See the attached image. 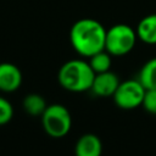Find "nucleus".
Segmentation results:
<instances>
[{"label":"nucleus","instance_id":"nucleus-8","mask_svg":"<svg viewBox=\"0 0 156 156\" xmlns=\"http://www.w3.org/2000/svg\"><path fill=\"white\" fill-rule=\"evenodd\" d=\"M102 144L98 135L93 133L83 134L76 143L74 155L76 156H101Z\"/></svg>","mask_w":156,"mask_h":156},{"label":"nucleus","instance_id":"nucleus-6","mask_svg":"<svg viewBox=\"0 0 156 156\" xmlns=\"http://www.w3.org/2000/svg\"><path fill=\"white\" fill-rule=\"evenodd\" d=\"M22 84L21 69L11 62L0 63V90L5 93L16 91Z\"/></svg>","mask_w":156,"mask_h":156},{"label":"nucleus","instance_id":"nucleus-2","mask_svg":"<svg viewBox=\"0 0 156 156\" xmlns=\"http://www.w3.org/2000/svg\"><path fill=\"white\" fill-rule=\"evenodd\" d=\"M95 73L88 61L69 60L65 62L57 73L60 85L73 93H82L90 90Z\"/></svg>","mask_w":156,"mask_h":156},{"label":"nucleus","instance_id":"nucleus-5","mask_svg":"<svg viewBox=\"0 0 156 156\" xmlns=\"http://www.w3.org/2000/svg\"><path fill=\"white\" fill-rule=\"evenodd\" d=\"M145 88L138 79L121 82L112 95L115 104L122 110H133L141 105Z\"/></svg>","mask_w":156,"mask_h":156},{"label":"nucleus","instance_id":"nucleus-1","mask_svg":"<svg viewBox=\"0 0 156 156\" xmlns=\"http://www.w3.org/2000/svg\"><path fill=\"white\" fill-rule=\"evenodd\" d=\"M106 28L94 18H80L76 21L69 30V41L76 52L90 57L105 50Z\"/></svg>","mask_w":156,"mask_h":156},{"label":"nucleus","instance_id":"nucleus-9","mask_svg":"<svg viewBox=\"0 0 156 156\" xmlns=\"http://www.w3.org/2000/svg\"><path fill=\"white\" fill-rule=\"evenodd\" d=\"M136 37L145 44H156V13L143 17L136 26Z\"/></svg>","mask_w":156,"mask_h":156},{"label":"nucleus","instance_id":"nucleus-4","mask_svg":"<svg viewBox=\"0 0 156 156\" xmlns=\"http://www.w3.org/2000/svg\"><path fill=\"white\" fill-rule=\"evenodd\" d=\"M41 124L45 133L52 138L65 136L72 127V117L69 111L61 104L46 106L41 115Z\"/></svg>","mask_w":156,"mask_h":156},{"label":"nucleus","instance_id":"nucleus-12","mask_svg":"<svg viewBox=\"0 0 156 156\" xmlns=\"http://www.w3.org/2000/svg\"><path fill=\"white\" fill-rule=\"evenodd\" d=\"M88 62H89V65L93 68L95 74L110 71L111 63H112L111 62V55L106 50H102V51H99V52L94 54L93 56L89 57Z\"/></svg>","mask_w":156,"mask_h":156},{"label":"nucleus","instance_id":"nucleus-3","mask_svg":"<svg viewBox=\"0 0 156 156\" xmlns=\"http://www.w3.org/2000/svg\"><path fill=\"white\" fill-rule=\"evenodd\" d=\"M136 32L128 24L117 23L106 29L105 50L111 56L129 54L136 43Z\"/></svg>","mask_w":156,"mask_h":156},{"label":"nucleus","instance_id":"nucleus-7","mask_svg":"<svg viewBox=\"0 0 156 156\" xmlns=\"http://www.w3.org/2000/svg\"><path fill=\"white\" fill-rule=\"evenodd\" d=\"M119 79L118 77L111 72V71H106L102 73H96L91 84L90 90L98 95V96H112L117 89V87L119 85Z\"/></svg>","mask_w":156,"mask_h":156},{"label":"nucleus","instance_id":"nucleus-11","mask_svg":"<svg viewBox=\"0 0 156 156\" xmlns=\"http://www.w3.org/2000/svg\"><path fill=\"white\" fill-rule=\"evenodd\" d=\"M22 105H23L24 111L30 116H41L48 106L45 99L41 95L35 94V93L26 95Z\"/></svg>","mask_w":156,"mask_h":156},{"label":"nucleus","instance_id":"nucleus-14","mask_svg":"<svg viewBox=\"0 0 156 156\" xmlns=\"http://www.w3.org/2000/svg\"><path fill=\"white\" fill-rule=\"evenodd\" d=\"M141 106L152 115H156V89H145Z\"/></svg>","mask_w":156,"mask_h":156},{"label":"nucleus","instance_id":"nucleus-13","mask_svg":"<svg viewBox=\"0 0 156 156\" xmlns=\"http://www.w3.org/2000/svg\"><path fill=\"white\" fill-rule=\"evenodd\" d=\"M13 117V107L11 105V102L0 96V126H4L6 123H9Z\"/></svg>","mask_w":156,"mask_h":156},{"label":"nucleus","instance_id":"nucleus-10","mask_svg":"<svg viewBox=\"0 0 156 156\" xmlns=\"http://www.w3.org/2000/svg\"><path fill=\"white\" fill-rule=\"evenodd\" d=\"M138 80L145 89H156V57L150 58L143 65Z\"/></svg>","mask_w":156,"mask_h":156}]
</instances>
